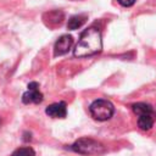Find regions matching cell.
Masks as SVG:
<instances>
[{
    "label": "cell",
    "instance_id": "ba28073f",
    "mask_svg": "<svg viewBox=\"0 0 156 156\" xmlns=\"http://www.w3.org/2000/svg\"><path fill=\"white\" fill-rule=\"evenodd\" d=\"M154 113H145V115H140L138 118V127L141 130H149L151 129L152 124H154Z\"/></svg>",
    "mask_w": 156,
    "mask_h": 156
},
{
    "label": "cell",
    "instance_id": "9c48e42d",
    "mask_svg": "<svg viewBox=\"0 0 156 156\" xmlns=\"http://www.w3.org/2000/svg\"><path fill=\"white\" fill-rule=\"evenodd\" d=\"M87 21V16L84 15H76V16H72L68 22H67V28L71 29V30H76L78 28H80Z\"/></svg>",
    "mask_w": 156,
    "mask_h": 156
},
{
    "label": "cell",
    "instance_id": "30bf717a",
    "mask_svg": "<svg viewBox=\"0 0 156 156\" xmlns=\"http://www.w3.org/2000/svg\"><path fill=\"white\" fill-rule=\"evenodd\" d=\"M132 110H133V112L136 113L138 116L145 115V113H154L152 106L149 105V104H145V102H136V104H133V105H132Z\"/></svg>",
    "mask_w": 156,
    "mask_h": 156
},
{
    "label": "cell",
    "instance_id": "8fae6325",
    "mask_svg": "<svg viewBox=\"0 0 156 156\" xmlns=\"http://www.w3.org/2000/svg\"><path fill=\"white\" fill-rule=\"evenodd\" d=\"M10 156H35V151L30 146H24L16 149Z\"/></svg>",
    "mask_w": 156,
    "mask_h": 156
},
{
    "label": "cell",
    "instance_id": "4fadbf2b",
    "mask_svg": "<svg viewBox=\"0 0 156 156\" xmlns=\"http://www.w3.org/2000/svg\"><path fill=\"white\" fill-rule=\"evenodd\" d=\"M23 140H24V141H29V140H32V134L28 133V132H26V133L23 134Z\"/></svg>",
    "mask_w": 156,
    "mask_h": 156
},
{
    "label": "cell",
    "instance_id": "6da1fadb",
    "mask_svg": "<svg viewBox=\"0 0 156 156\" xmlns=\"http://www.w3.org/2000/svg\"><path fill=\"white\" fill-rule=\"evenodd\" d=\"M101 50H102L101 32L98 27L91 26L80 34V38L73 50V55L76 57H88L99 54Z\"/></svg>",
    "mask_w": 156,
    "mask_h": 156
},
{
    "label": "cell",
    "instance_id": "277c9868",
    "mask_svg": "<svg viewBox=\"0 0 156 156\" xmlns=\"http://www.w3.org/2000/svg\"><path fill=\"white\" fill-rule=\"evenodd\" d=\"M44 96L39 91V84L37 82H30L28 84V90L23 93L22 95V102L28 105V104H40L43 101Z\"/></svg>",
    "mask_w": 156,
    "mask_h": 156
},
{
    "label": "cell",
    "instance_id": "7a4b0ae2",
    "mask_svg": "<svg viewBox=\"0 0 156 156\" xmlns=\"http://www.w3.org/2000/svg\"><path fill=\"white\" fill-rule=\"evenodd\" d=\"M90 115L96 121H107L110 119L115 113V107L112 102L105 99H98L91 102L89 106Z\"/></svg>",
    "mask_w": 156,
    "mask_h": 156
},
{
    "label": "cell",
    "instance_id": "52a82bcc",
    "mask_svg": "<svg viewBox=\"0 0 156 156\" xmlns=\"http://www.w3.org/2000/svg\"><path fill=\"white\" fill-rule=\"evenodd\" d=\"M63 20H65V13L62 11H60V10H54V11H50V12L44 15V21L50 27L60 24Z\"/></svg>",
    "mask_w": 156,
    "mask_h": 156
},
{
    "label": "cell",
    "instance_id": "5b68a950",
    "mask_svg": "<svg viewBox=\"0 0 156 156\" xmlns=\"http://www.w3.org/2000/svg\"><path fill=\"white\" fill-rule=\"evenodd\" d=\"M72 44H73L72 35H68V34L61 35L56 40V43L54 45V54H55V56H61V55H65L66 52H68V50L71 49Z\"/></svg>",
    "mask_w": 156,
    "mask_h": 156
},
{
    "label": "cell",
    "instance_id": "7c38bea8",
    "mask_svg": "<svg viewBox=\"0 0 156 156\" xmlns=\"http://www.w3.org/2000/svg\"><path fill=\"white\" fill-rule=\"evenodd\" d=\"M117 1H118L119 5H122V6H124V7H130V6H133L134 2H135V0H117Z\"/></svg>",
    "mask_w": 156,
    "mask_h": 156
},
{
    "label": "cell",
    "instance_id": "5bb4252c",
    "mask_svg": "<svg viewBox=\"0 0 156 156\" xmlns=\"http://www.w3.org/2000/svg\"><path fill=\"white\" fill-rule=\"evenodd\" d=\"M0 124H1V119H0Z\"/></svg>",
    "mask_w": 156,
    "mask_h": 156
},
{
    "label": "cell",
    "instance_id": "8992f818",
    "mask_svg": "<svg viewBox=\"0 0 156 156\" xmlns=\"http://www.w3.org/2000/svg\"><path fill=\"white\" fill-rule=\"evenodd\" d=\"M45 113L52 118H65L67 116V106L66 102L60 101V102H54L49 105L45 108Z\"/></svg>",
    "mask_w": 156,
    "mask_h": 156
},
{
    "label": "cell",
    "instance_id": "3957f363",
    "mask_svg": "<svg viewBox=\"0 0 156 156\" xmlns=\"http://www.w3.org/2000/svg\"><path fill=\"white\" fill-rule=\"evenodd\" d=\"M71 150L82 155H94L104 152V145L91 138H80L71 145Z\"/></svg>",
    "mask_w": 156,
    "mask_h": 156
}]
</instances>
